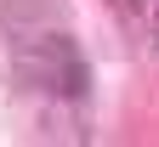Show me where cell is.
<instances>
[{
	"instance_id": "6da1fadb",
	"label": "cell",
	"mask_w": 159,
	"mask_h": 147,
	"mask_svg": "<svg viewBox=\"0 0 159 147\" xmlns=\"http://www.w3.org/2000/svg\"><path fill=\"white\" fill-rule=\"evenodd\" d=\"M0 34L11 45L17 74L46 96H68L80 102L91 91V68L74 45L68 11L63 0H0Z\"/></svg>"
},
{
	"instance_id": "7a4b0ae2",
	"label": "cell",
	"mask_w": 159,
	"mask_h": 147,
	"mask_svg": "<svg viewBox=\"0 0 159 147\" xmlns=\"http://www.w3.org/2000/svg\"><path fill=\"white\" fill-rule=\"evenodd\" d=\"M131 17H142L148 45H153V57H159V0H136V11H131Z\"/></svg>"
}]
</instances>
